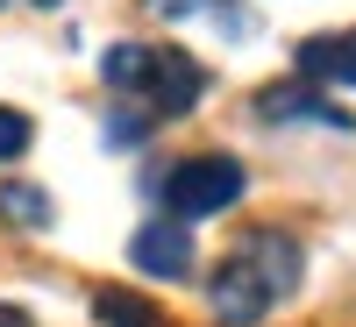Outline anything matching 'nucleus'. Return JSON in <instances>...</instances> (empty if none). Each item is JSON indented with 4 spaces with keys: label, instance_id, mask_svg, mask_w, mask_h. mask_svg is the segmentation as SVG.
<instances>
[{
    "label": "nucleus",
    "instance_id": "obj_1",
    "mask_svg": "<svg viewBox=\"0 0 356 327\" xmlns=\"http://www.w3.org/2000/svg\"><path fill=\"white\" fill-rule=\"evenodd\" d=\"M243 164L235 157H186L171 171V185H164V199H171V214L178 221H207V214H221V206H235L243 199Z\"/></svg>",
    "mask_w": 356,
    "mask_h": 327
},
{
    "label": "nucleus",
    "instance_id": "obj_2",
    "mask_svg": "<svg viewBox=\"0 0 356 327\" xmlns=\"http://www.w3.org/2000/svg\"><path fill=\"white\" fill-rule=\"evenodd\" d=\"M207 299H214V313L228 327H257L264 306H271V285H264V271L250 256H235V263H221V271L207 278Z\"/></svg>",
    "mask_w": 356,
    "mask_h": 327
},
{
    "label": "nucleus",
    "instance_id": "obj_3",
    "mask_svg": "<svg viewBox=\"0 0 356 327\" xmlns=\"http://www.w3.org/2000/svg\"><path fill=\"white\" fill-rule=\"evenodd\" d=\"M129 263L143 278H186L193 271V235H186V221H143L136 228V242H129Z\"/></svg>",
    "mask_w": 356,
    "mask_h": 327
},
{
    "label": "nucleus",
    "instance_id": "obj_4",
    "mask_svg": "<svg viewBox=\"0 0 356 327\" xmlns=\"http://www.w3.org/2000/svg\"><path fill=\"white\" fill-rule=\"evenodd\" d=\"M143 93H150V107H157V114H193V107H200V93H207V72L193 65L186 50H157L150 85H143Z\"/></svg>",
    "mask_w": 356,
    "mask_h": 327
},
{
    "label": "nucleus",
    "instance_id": "obj_5",
    "mask_svg": "<svg viewBox=\"0 0 356 327\" xmlns=\"http://www.w3.org/2000/svg\"><path fill=\"white\" fill-rule=\"evenodd\" d=\"M300 72H307V78L356 85V28H349V36H307V43H300Z\"/></svg>",
    "mask_w": 356,
    "mask_h": 327
},
{
    "label": "nucleus",
    "instance_id": "obj_6",
    "mask_svg": "<svg viewBox=\"0 0 356 327\" xmlns=\"http://www.w3.org/2000/svg\"><path fill=\"white\" fill-rule=\"evenodd\" d=\"M150 65H157V43H114L100 57V78L114 93H143V85H150Z\"/></svg>",
    "mask_w": 356,
    "mask_h": 327
},
{
    "label": "nucleus",
    "instance_id": "obj_7",
    "mask_svg": "<svg viewBox=\"0 0 356 327\" xmlns=\"http://www.w3.org/2000/svg\"><path fill=\"white\" fill-rule=\"evenodd\" d=\"M257 107L271 114V121H292V114H328V121H342V114L321 100V93H307V85H264V93H257Z\"/></svg>",
    "mask_w": 356,
    "mask_h": 327
},
{
    "label": "nucleus",
    "instance_id": "obj_8",
    "mask_svg": "<svg viewBox=\"0 0 356 327\" xmlns=\"http://www.w3.org/2000/svg\"><path fill=\"white\" fill-rule=\"evenodd\" d=\"M0 221H15V228H50V192H36V185H0Z\"/></svg>",
    "mask_w": 356,
    "mask_h": 327
},
{
    "label": "nucleus",
    "instance_id": "obj_9",
    "mask_svg": "<svg viewBox=\"0 0 356 327\" xmlns=\"http://www.w3.org/2000/svg\"><path fill=\"white\" fill-rule=\"evenodd\" d=\"M93 313L107 327H157V306L136 299V292H93Z\"/></svg>",
    "mask_w": 356,
    "mask_h": 327
},
{
    "label": "nucleus",
    "instance_id": "obj_10",
    "mask_svg": "<svg viewBox=\"0 0 356 327\" xmlns=\"http://www.w3.org/2000/svg\"><path fill=\"white\" fill-rule=\"evenodd\" d=\"M250 256L271 263V292H292V278H300V249H292V242H278V235H257Z\"/></svg>",
    "mask_w": 356,
    "mask_h": 327
},
{
    "label": "nucleus",
    "instance_id": "obj_11",
    "mask_svg": "<svg viewBox=\"0 0 356 327\" xmlns=\"http://www.w3.org/2000/svg\"><path fill=\"white\" fill-rule=\"evenodd\" d=\"M29 135H36V128H29V114H15V107H0V164H15V157L29 150Z\"/></svg>",
    "mask_w": 356,
    "mask_h": 327
},
{
    "label": "nucleus",
    "instance_id": "obj_12",
    "mask_svg": "<svg viewBox=\"0 0 356 327\" xmlns=\"http://www.w3.org/2000/svg\"><path fill=\"white\" fill-rule=\"evenodd\" d=\"M0 327H36V320H29L22 306H0Z\"/></svg>",
    "mask_w": 356,
    "mask_h": 327
},
{
    "label": "nucleus",
    "instance_id": "obj_13",
    "mask_svg": "<svg viewBox=\"0 0 356 327\" xmlns=\"http://www.w3.org/2000/svg\"><path fill=\"white\" fill-rule=\"evenodd\" d=\"M36 8H65V0H36Z\"/></svg>",
    "mask_w": 356,
    "mask_h": 327
}]
</instances>
